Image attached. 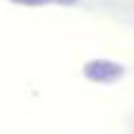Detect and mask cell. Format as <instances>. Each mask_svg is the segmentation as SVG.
<instances>
[{
    "instance_id": "obj_1",
    "label": "cell",
    "mask_w": 134,
    "mask_h": 134,
    "mask_svg": "<svg viewBox=\"0 0 134 134\" xmlns=\"http://www.w3.org/2000/svg\"><path fill=\"white\" fill-rule=\"evenodd\" d=\"M125 68L115 61H106V59H97V61H90L85 66V75L94 82H113L118 78H122Z\"/></svg>"
},
{
    "instance_id": "obj_2",
    "label": "cell",
    "mask_w": 134,
    "mask_h": 134,
    "mask_svg": "<svg viewBox=\"0 0 134 134\" xmlns=\"http://www.w3.org/2000/svg\"><path fill=\"white\" fill-rule=\"evenodd\" d=\"M19 2H26V5H40V2H45V0H19Z\"/></svg>"
}]
</instances>
